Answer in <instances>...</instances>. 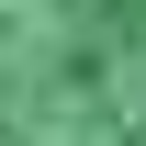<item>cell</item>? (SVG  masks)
<instances>
[{
  "instance_id": "6da1fadb",
  "label": "cell",
  "mask_w": 146,
  "mask_h": 146,
  "mask_svg": "<svg viewBox=\"0 0 146 146\" xmlns=\"http://www.w3.org/2000/svg\"><path fill=\"white\" fill-rule=\"evenodd\" d=\"M0 146H146V0H0Z\"/></svg>"
}]
</instances>
